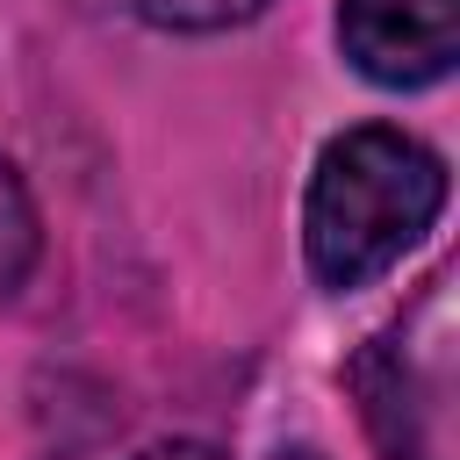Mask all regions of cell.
<instances>
[{
    "mask_svg": "<svg viewBox=\"0 0 460 460\" xmlns=\"http://www.w3.org/2000/svg\"><path fill=\"white\" fill-rule=\"evenodd\" d=\"M137 460H223L216 446H194V438H165V446H144Z\"/></svg>",
    "mask_w": 460,
    "mask_h": 460,
    "instance_id": "5",
    "label": "cell"
},
{
    "mask_svg": "<svg viewBox=\"0 0 460 460\" xmlns=\"http://www.w3.org/2000/svg\"><path fill=\"white\" fill-rule=\"evenodd\" d=\"M36 259H43V216H36V194H29V180L0 158V302L22 295V280L36 273Z\"/></svg>",
    "mask_w": 460,
    "mask_h": 460,
    "instance_id": "3",
    "label": "cell"
},
{
    "mask_svg": "<svg viewBox=\"0 0 460 460\" xmlns=\"http://www.w3.org/2000/svg\"><path fill=\"white\" fill-rule=\"evenodd\" d=\"M446 208V158L395 129V122H352L316 151L309 194H302V259L316 288L352 295L381 280Z\"/></svg>",
    "mask_w": 460,
    "mask_h": 460,
    "instance_id": "1",
    "label": "cell"
},
{
    "mask_svg": "<svg viewBox=\"0 0 460 460\" xmlns=\"http://www.w3.org/2000/svg\"><path fill=\"white\" fill-rule=\"evenodd\" d=\"M338 50L388 93L438 86L460 58V0H338Z\"/></svg>",
    "mask_w": 460,
    "mask_h": 460,
    "instance_id": "2",
    "label": "cell"
},
{
    "mask_svg": "<svg viewBox=\"0 0 460 460\" xmlns=\"http://www.w3.org/2000/svg\"><path fill=\"white\" fill-rule=\"evenodd\" d=\"M280 460H323V453H309V446H295V453H280Z\"/></svg>",
    "mask_w": 460,
    "mask_h": 460,
    "instance_id": "6",
    "label": "cell"
},
{
    "mask_svg": "<svg viewBox=\"0 0 460 460\" xmlns=\"http://www.w3.org/2000/svg\"><path fill=\"white\" fill-rule=\"evenodd\" d=\"M151 29H172V36H216V29H237L252 14H266L273 0H129Z\"/></svg>",
    "mask_w": 460,
    "mask_h": 460,
    "instance_id": "4",
    "label": "cell"
}]
</instances>
